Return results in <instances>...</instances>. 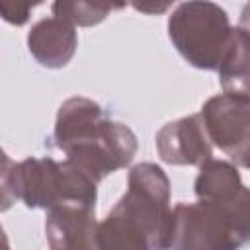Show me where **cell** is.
I'll use <instances>...</instances> for the list:
<instances>
[{
    "label": "cell",
    "instance_id": "5b68a950",
    "mask_svg": "<svg viewBox=\"0 0 250 250\" xmlns=\"http://www.w3.org/2000/svg\"><path fill=\"white\" fill-rule=\"evenodd\" d=\"M232 25L215 2H182L168 16V37L186 62L199 70H217Z\"/></svg>",
    "mask_w": 250,
    "mask_h": 250
},
{
    "label": "cell",
    "instance_id": "52a82bcc",
    "mask_svg": "<svg viewBox=\"0 0 250 250\" xmlns=\"http://www.w3.org/2000/svg\"><path fill=\"white\" fill-rule=\"evenodd\" d=\"M154 145L158 156L174 166H201L205 160L213 158V145L199 113L162 125L156 133Z\"/></svg>",
    "mask_w": 250,
    "mask_h": 250
},
{
    "label": "cell",
    "instance_id": "277c9868",
    "mask_svg": "<svg viewBox=\"0 0 250 250\" xmlns=\"http://www.w3.org/2000/svg\"><path fill=\"white\" fill-rule=\"evenodd\" d=\"M14 199H20L29 209L45 211L64 205L96 209L98 182L66 158L29 156L21 162H12L4 154L2 209H8Z\"/></svg>",
    "mask_w": 250,
    "mask_h": 250
},
{
    "label": "cell",
    "instance_id": "7c38bea8",
    "mask_svg": "<svg viewBox=\"0 0 250 250\" xmlns=\"http://www.w3.org/2000/svg\"><path fill=\"white\" fill-rule=\"evenodd\" d=\"M33 6L25 4V6H20V4H8V2H2L0 4V12H2V18L14 25H23L27 20H29V12H31Z\"/></svg>",
    "mask_w": 250,
    "mask_h": 250
},
{
    "label": "cell",
    "instance_id": "8992f818",
    "mask_svg": "<svg viewBox=\"0 0 250 250\" xmlns=\"http://www.w3.org/2000/svg\"><path fill=\"white\" fill-rule=\"evenodd\" d=\"M199 115L211 145L234 166L250 170V102L217 94L201 105Z\"/></svg>",
    "mask_w": 250,
    "mask_h": 250
},
{
    "label": "cell",
    "instance_id": "9c48e42d",
    "mask_svg": "<svg viewBox=\"0 0 250 250\" xmlns=\"http://www.w3.org/2000/svg\"><path fill=\"white\" fill-rule=\"evenodd\" d=\"M78 47L76 27L59 16L43 18L31 25L27 33V49L31 57L47 68H62L70 62Z\"/></svg>",
    "mask_w": 250,
    "mask_h": 250
},
{
    "label": "cell",
    "instance_id": "6da1fadb",
    "mask_svg": "<svg viewBox=\"0 0 250 250\" xmlns=\"http://www.w3.org/2000/svg\"><path fill=\"white\" fill-rule=\"evenodd\" d=\"M193 191L197 201L172 209L170 250H240L250 242V188L232 162L205 160Z\"/></svg>",
    "mask_w": 250,
    "mask_h": 250
},
{
    "label": "cell",
    "instance_id": "30bf717a",
    "mask_svg": "<svg viewBox=\"0 0 250 250\" xmlns=\"http://www.w3.org/2000/svg\"><path fill=\"white\" fill-rule=\"evenodd\" d=\"M217 72L223 94L250 102V33L238 25L232 27Z\"/></svg>",
    "mask_w": 250,
    "mask_h": 250
},
{
    "label": "cell",
    "instance_id": "3957f363",
    "mask_svg": "<svg viewBox=\"0 0 250 250\" xmlns=\"http://www.w3.org/2000/svg\"><path fill=\"white\" fill-rule=\"evenodd\" d=\"M53 139L66 160L74 162L94 182L125 168L137 154V135L121 121L111 119L104 107L84 96L61 104Z\"/></svg>",
    "mask_w": 250,
    "mask_h": 250
},
{
    "label": "cell",
    "instance_id": "5bb4252c",
    "mask_svg": "<svg viewBox=\"0 0 250 250\" xmlns=\"http://www.w3.org/2000/svg\"><path fill=\"white\" fill-rule=\"evenodd\" d=\"M238 27H240V29H244L246 33H250V2H248V4H244L242 12H240Z\"/></svg>",
    "mask_w": 250,
    "mask_h": 250
},
{
    "label": "cell",
    "instance_id": "ba28073f",
    "mask_svg": "<svg viewBox=\"0 0 250 250\" xmlns=\"http://www.w3.org/2000/svg\"><path fill=\"white\" fill-rule=\"evenodd\" d=\"M96 209L64 205L47 211L45 238L49 250H98Z\"/></svg>",
    "mask_w": 250,
    "mask_h": 250
},
{
    "label": "cell",
    "instance_id": "9a60e30c",
    "mask_svg": "<svg viewBox=\"0 0 250 250\" xmlns=\"http://www.w3.org/2000/svg\"><path fill=\"white\" fill-rule=\"evenodd\" d=\"M4 250H10V246H8V238L4 236Z\"/></svg>",
    "mask_w": 250,
    "mask_h": 250
},
{
    "label": "cell",
    "instance_id": "4fadbf2b",
    "mask_svg": "<svg viewBox=\"0 0 250 250\" xmlns=\"http://www.w3.org/2000/svg\"><path fill=\"white\" fill-rule=\"evenodd\" d=\"M172 4H133L135 10H141V12H148V14H160L164 10H168Z\"/></svg>",
    "mask_w": 250,
    "mask_h": 250
},
{
    "label": "cell",
    "instance_id": "7a4b0ae2",
    "mask_svg": "<svg viewBox=\"0 0 250 250\" xmlns=\"http://www.w3.org/2000/svg\"><path fill=\"white\" fill-rule=\"evenodd\" d=\"M170 180L154 162L129 170L127 189L98 223V250H170Z\"/></svg>",
    "mask_w": 250,
    "mask_h": 250
},
{
    "label": "cell",
    "instance_id": "8fae6325",
    "mask_svg": "<svg viewBox=\"0 0 250 250\" xmlns=\"http://www.w3.org/2000/svg\"><path fill=\"white\" fill-rule=\"evenodd\" d=\"M123 4H94V2H68V0H59L51 6L53 16L68 20L72 25H96L105 20V16L111 14V10H119Z\"/></svg>",
    "mask_w": 250,
    "mask_h": 250
}]
</instances>
